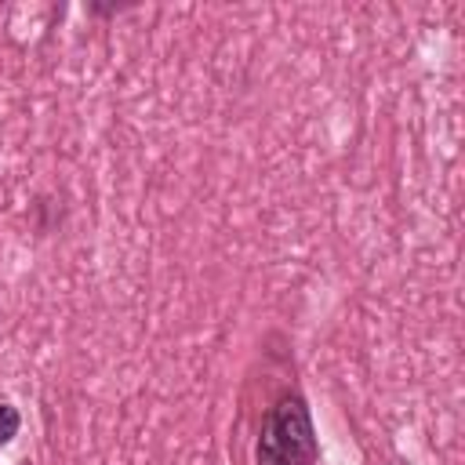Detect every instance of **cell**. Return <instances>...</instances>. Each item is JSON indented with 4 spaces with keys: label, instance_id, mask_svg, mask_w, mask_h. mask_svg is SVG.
Returning a JSON list of instances; mask_svg holds the SVG:
<instances>
[{
    "label": "cell",
    "instance_id": "obj_1",
    "mask_svg": "<svg viewBox=\"0 0 465 465\" xmlns=\"http://www.w3.org/2000/svg\"><path fill=\"white\" fill-rule=\"evenodd\" d=\"M316 458H320V447H316L309 407L298 392H283L262 421L254 461L258 465H316Z\"/></svg>",
    "mask_w": 465,
    "mask_h": 465
},
{
    "label": "cell",
    "instance_id": "obj_2",
    "mask_svg": "<svg viewBox=\"0 0 465 465\" xmlns=\"http://www.w3.org/2000/svg\"><path fill=\"white\" fill-rule=\"evenodd\" d=\"M18 425H22L18 411H15L11 403H0V447H4V443H11V440L18 436Z\"/></svg>",
    "mask_w": 465,
    "mask_h": 465
}]
</instances>
